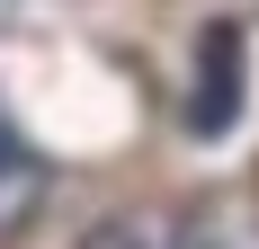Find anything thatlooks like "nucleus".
Instances as JSON below:
<instances>
[{
	"label": "nucleus",
	"instance_id": "f257e3e1",
	"mask_svg": "<svg viewBox=\"0 0 259 249\" xmlns=\"http://www.w3.org/2000/svg\"><path fill=\"white\" fill-rule=\"evenodd\" d=\"M241 107H250V36H241V18H206V36H197V80H188V134L197 143H224L241 125Z\"/></svg>",
	"mask_w": 259,
	"mask_h": 249
},
{
	"label": "nucleus",
	"instance_id": "f03ea898",
	"mask_svg": "<svg viewBox=\"0 0 259 249\" xmlns=\"http://www.w3.org/2000/svg\"><path fill=\"white\" fill-rule=\"evenodd\" d=\"M45 187H54V169H45V151L27 143V134H18L9 116H0V240L36 223V205H45Z\"/></svg>",
	"mask_w": 259,
	"mask_h": 249
},
{
	"label": "nucleus",
	"instance_id": "7ed1b4c3",
	"mask_svg": "<svg viewBox=\"0 0 259 249\" xmlns=\"http://www.w3.org/2000/svg\"><path fill=\"white\" fill-rule=\"evenodd\" d=\"M80 249H188V231L170 214H116V223H99Z\"/></svg>",
	"mask_w": 259,
	"mask_h": 249
}]
</instances>
